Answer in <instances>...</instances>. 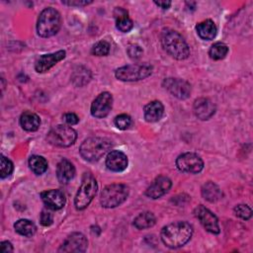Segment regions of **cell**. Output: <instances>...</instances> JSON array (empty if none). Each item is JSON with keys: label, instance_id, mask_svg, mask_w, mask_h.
Instances as JSON below:
<instances>
[{"label": "cell", "instance_id": "cell-1", "mask_svg": "<svg viewBox=\"0 0 253 253\" xmlns=\"http://www.w3.org/2000/svg\"><path fill=\"white\" fill-rule=\"evenodd\" d=\"M193 227L186 221H175L161 230V240L169 248H179L185 245L192 237Z\"/></svg>", "mask_w": 253, "mask_h": 253}, {"label": "cell", "instance_id": "cell-2", "mask_svg": "<svg viewBox=\"0 0 253 253\" xmlns=\"http://www.w3.org/2000/svg\"><path fill=\"white\" fill-rule=\"evenodd\" d=\"M161 43L163 48L176 59H185L190 54L188 43L176 31L164 30L161 34Z\"/></svg>", "mask_w": 253, "mask_h": 253}, {"label": "cell", "instance_id": "cell-3", "mask_svg": "<svg viewBox=\"0 0 253 253\" xmlns=\"http://www.w3.org/2000/svg\"><path fill=\"white\" fill-rule=\"evenodd\" d=\"M113 146L112 140L107 137L93 136L85 139L79 148L80 155L87 161L95 162L104 156Z\"/></svg>", "mask_w": 253, "mask_h": 253}, {"label": "cell", "instance_id": "cell-4", "mask_svg": "<svg viewBox=\"0 0 253 253\" xmlns=\"http://www.w3.org/2000/svg\"><path fill=\"white\" fill-rule=\"evenodd\" d=\"M60 14L57 10L48 7L42 11L38 19L37 32L42 38H49L57 34L60 29Z\"/></svg>", "mask_w": 253, "mask_h": 253}, {"label": "cell", "instance_id": "cell-5", "mask_svg": "<svg viewBox=\"0 0 253 253\" xmlns=\"http://www.w3.org/2000/svg\"><path fill=\"white\" fill-rule=\"evenodd\" d=\"M98 185L96 179L89 173H85L82 178L81 185L74 199L75 208L79 211L86 209L93 198L96 196Z\"/></svg>", "mask_w": 253, "mask_h": 253}, {"label": "cell", "instance_id": "cell-6", "mask_svg": "<svg viewBox=\"0 0 253 253\" xmlns=\"http://www.w3.org/2000/svg\"><path fill=\"white\" fill-rule=\"evenodd\" d=\"M128 197V188L125 184H111L106 186L100 196V203L104 208H116Z\"/></svg>", "mask_w": 253, "mask_h": 253}, {"label": "cell", "instance_id": "cell-7", "mask_svg": "<svg viewBox=\"0 0 253 253\" xmlns=\"http://www.w3.org/2000/svg\"><path fill=\"white\" fill-rule=\"evenodd\" d=\"M153 70L152 65L149 63H139V64H130L120 67L116 70V78L121 81H138L142 80L149 75H151Z\"/></svg>", "mask_w": 253, "mask_h": 253}, {"label": "cell", "instance_id": "cell-8", "mask_svg": "<svg viewBox=\"0 0 253 253\" xmlns=\"http://www.w3.org/2000/svg\"><path fill=\"white\" fill-rule=\"evenodd\" d=\"M77 138V132L71 126L58 125L51 128L46 135L47 141L58 147H67L72 145Z\"/></svg>", "mask_w": 253, "mask_h": 253}, {"label": "cell", "instance_id": "cell-9", "mask_svg": "<svg viewBox=\"0 0 253 253\" xmlns=\"http://www.w3.org/2000/svg\"><path fill=\"white\" fill-rule=\"evenodd\" d=\"M176 166L181 172L196 174L204 168V161L198 154L186 152L177 157Z\"/></svg>", "mask_w": 253, "mask_h": 253}, {"label": "cell", "instance_id": "cell-10", "mask_svg": "<svg viewBox=\"0 0 253 253\" xmlns=\"http://www.w3.org/2000/svg\"><path fill=\"white\" fill-rule=\"evenodd\" d=\"M113 106V96L109 92L99 94L91 105V115L95 118L102 119L109 115Z\"/></svg>", "mask_w": 253, "mask_h": 253}, {"label": "cell", "instance_id": "cell-11", "mask_svg": "<svg viewBox=\"0 0 253 253\" xmlns=\"http://www.w3.org/2000/svg\"><path fill=\"white\" fill-rule=\"evenodd\" d=\"M194 213L206 230L213 234L219 233V224L217 217L209 209L200 205L195 209Z\"/></svg>", "mask_w": 253, "mask_h": 253}, {"label": "cell", "instance_id": "cell-12", "mask_svg": "<svg viewBox=\"0 0 253 253\" xmlns=\"http://www.w3.org/2000/svg\"><path fill=\"white\" fill-rule=\"evenodd\" d=\"M164 88L178 99H187L191 94V85L184 79L166 78L163 81Z\"/></svg>", "mask_w": 253, "mask_h": 253}, {"label": "cell", "instance_id": "cell-13", "mask_svg": "<svg viewBox=\"0 0 253 253\" xmlns=\"http://www.w3.org/2000/svg\"><path fill=\"white\" fill-rule=\"evenodd\" d=\"M88 241L80 232L70 234L62 243L58 252H84L87 249Z\"/></svg>", "mask_w": 253, "mask_h": 253}, {"label": "cell", "instance_id": "cell-14", "mask_svg": "<svg viewBox=\"0 0 253 253\" xmlns=\"http://www.w3.org/2000/svg\"><path fill=\"white\" fill-rule=\"evenodd\" d=\"M172 182L166 176H158L146 189L145 195L150 199H158L164 196L171 188Z\"/></svg>", "mask_w": 253, "mask_h": 253}, {"label": "cell", "instance_id": "cell-15", "mask_svg": "<svg viewBox=\"0 0 253 253\" xmlns=\"http://www.w3.org/2000/svg\"><path fill=\"white\" fill-rule=\"evenodd\" d=\"M65 54L66 53L64 50H58L53 53L41 55L35 64L36 71L39 73H43L49 70L53 65L62 60L65 57Z\"/></svg>", "mask_w": 253, "mask_h": 253}, {"label": "cell", "instance_id": "cell-16", "mask_svg": "<svg viewBox=\"0 0 253 253\" xmlns=\"http://www.w3.org/2000/svg\"><path fill=\"white\" fill-rule=\"evenodd\" d=\"M43 204L50 210L56 211L63 208L66 199L64 194L59 190H48L41 194Z\"/></svg>", "mask_w": 253, "mask_h": 253}, {"label": "cell", "instance_id": "cell-17", "mask_svg": "<svg viewBox=\"0 0 253 253\" xmlns=\"http://www.w3.org/2000/svg\"><path fill=\"white\" fill-rule=\"evenodd\" d=\"M127 156L120 150H112L106 158V166L114 172H122L127 167Z\"/></svg>", "mask_w": 253, "mask_h": 253}, {"label": "cell", "instance_id": "cell-18", "mask_svg": "<svg viewBox=\"0 0 253 253\" xmlns=\"http://www.w3.org/2000/svg\"><path fill=\"white\" fill-rule=\"evenodd\" d=\"M194 113L196 117L202 121L209 120L215 113L214 104L207 98H199L194 103Z\"/></svg>", "mask_w": 253, "mask_h": 253}, {"label": "cell", "instance_id": "cell-19", "mask_svg": "<svg viewBox=\"0 0 253 253\" xmlns=\"http://www.w3.org/2000/svg\"><path fill=\"white\" fill-rule=\"evenodd\" d=\"M56 176L60 183L67 184L75 176V167L69 160L63 158L57 164Z\"/></svg>", "mask_w": 253, "mask_h": 253}, {"label": "cell", "instance_id": "cell-20", "mask_svg": "<svg viewBox=\"0 0 253 253\" xmlns=\"http://www.w3.org/2000/svg\"><path fill=\"white\" fill-rule=\"evenodd\" d=\"M143 113L146 122L155 123L162 118L164 113V107L160 101H152L144 107Z\"/></svg>", "mask_w": 253, "mask_h": 253}, {"label": "cell", "instance_id": "cell-21", "mask_svg": "<svg viewBox=\"0 0 253 253\" xmlns=\"http://www.w3.org/2000/svg\"><path fill=\"white\" fill-rule=\"evenodd\" d=\"M114 15L116 18V26L119 31L123 33H127L133 28V23L125 9L117 8Z\"/></svg>", "mask_w": 253, "mask_h": 253}, {"label": "cell", "instance_id": "cell-22", "mask_svg": "<svg viewBox=\"0 0 253 253\" xmlns=\"http://www.w3.org/2000/svg\"><path fill=\"white\" fill-rule=\"evenodd\" d=\"M196 30L199 37L206 41L213 40L216 36V31H217L215 24L211 20H205L199 23L196 27Z\"/></svg>", "mask_w": 253, "mask_h": 253}, {"label": "cell", "instance_id": "cell-23", "mask_svg": "<svg viewBox=\"0 0 253 253\" xmlns=\"http://www.w3.org/2000/svg\"><path fill=\"white\" fill-rule=\"evenodd\" d=\"M20 125L27 131H36L40 127L41 120L37 114L32 112H25L21 115Z\"/></svg>", "mask_w": 253, "mask_h": 253}, {"label": "cell", "instance_id": "cell-24", "mask_svg": "<svg viewBox=\"0 0 253 253\" xmlns=\"http://www.w3.org/2000/svg\"><path fill=\"white\" fill-rule=\"evenodd\" d=\"M202 195L207 201L213 203L219 200L222 194L217 185L212 182H207L202 188Z\"/></svg>", "mask_w": 253, "mask_h": 253}, {"label": "cell", "instance_id": "cell-25", "mask_svg": "<svg viewBox=\"0 0 253 253\" xmlns=\"http://www.w3.org/2000/svg\"><path fill=\"white\" fill-rule=\"evenodd\" d=\"M14 228L19 234L26 236V237L33 236L37 230L35 223L26 218H22V219H19L18 221H16L14 224Z\"/></svg>", "mask_w": 253, "mask_h": 253}, {"label": "cell", "instance_id": "cell-26", "mask_svg": "<svg viewBox=\"0 0 253 253\" xmlns=\"http://www.w3.org/2000/svg\"><path fill=\"white\" fill-rule=\"evenodd\" d=\"M155 216L150 211H143L139 213L133 220V224L137 229H145L155 224Z\"/></svg>", "mask_w": 253, "mask_h": 253}, {"label": "cell", "instance_id": "cell-27", "mask_svg": "<svg viewBox=\"0 0 253 253\" xmlns=\"http://www.w3.org/2000/svg\"><path fill=\"white\" fill-rule=\"evenodd\" d=\"M29 166L35 174L42 175L47 169V161L42 156L33 155L29 159Z\"/></svg>", "mask_w": 253, "mask_h": 253}, {"label": "cell", "instance_id": "cell-28", "mask_svg": "<svg viewBox=\"0 0 253 253\" xmlns=\"http://www.w3.org/2000/svg\"><path fill=\"white\" fill-rule=\"evenodd\" d=\"M71 79L76 86H83L87 84L91 79V73L89 69L83 66H79L77 67V69L74 70Z\"/></svg>", "mask_w": 253, "mask_h": 253}, {"label": "cell", "instance_id": "cell-29", "mask_svg": "<svg viewBox=\"0 0 253 253\" xmlns=\"http://www.w3.org/2000/svg\"><path fill=\"white\" fill-rule=\"evenodd\" d=\"M228 52V47L226 44H224L223 42H215L213 43L209 51V54L211 56V58L214 59V60H219L225 57V55Z\"/></svg>", "mask_w": 253, "mask_h": 253}, {"label": "cell", "instance_id": "cell-30", "mask_svg": "<svg viewBox=\"0 0 253 253\" xmlns=\"http://www.w3.org/2000/svg\"><path fill=\"white\" fill-rule=\"evenodd\" d=\"M114 123H115V126L119 129L125 130V129H127L130 126V125H131V118L128 115H126V114H122V115H119V116H117L115 118Z\"/></svg>", "mask_w": 253, "mask_h": 253}, {"label": "cell", "instance_id": "cell-31", "mask_svg": "<svg viewBox=\"0 0 253 253\" xmlns=\"http://www.w3.org/2000/svg\"><path fill=\"white\" fill-rule=\"evenodd\" d=\"M109 52H110V44L105 41L98 42L93 46V49H92V53L97 56H105L109 54Z\"/></svg>", "mask_w": 253, "mask_h": 253}, {"label": "cell", "instance_id": "cell-32", "mask_svg": "<svg viewBox=\"0 0 253 253\" xmlns=\"http://www.w3.org/2000/svg\"><path fill=\"white\" fill-rule=\"evenodd\" d=\"M14 166L10 159L5 157L4 155H1V178L4 179L8 176H10L13 172Z\"/></svg>", "mask_w": 253, "mask_h": 253}, {"label": "cell", "instance_id": "cell-33", "mask_svg": "<svg viewBox=\"0 0 253 253\" xmlns=\"http://www.w3.org/2000/svg\"><path fill=\"white\" fill-rule=\"evenodd\" d=\"M234 213L242 219H249L252 215V211L247 205H238L234 208Z\"/></svg>", "mask_w": 253, "mask_h": 253}, {"label": "cell", "instance_id": "cell-34", "mask_svg": "<svg viewBox=\"0 0 253 253\" xmlns=\"http://www.w3.org/2000/svg\"><path fill=\"white\" fill-rule=\"evenodd\" d=\"M127 52H128V55L130 58L132 59H138L141 54H142V48L139 46V45H136V44H133V45H130L127 49Z\"/></svg>", "mask_w": 253, "mask_h": 253}, {"label": "cell", "instance_id": "cell-35", "mask_svg": "<svg viewBox=\"0 0 253 253\" xmlns=\"http://www.w3.org/2000/svg\"><path fill=\"white\" fill-rule=\"evenodd\" d=\"M41 224L43 226H48L52 223V214L46 211H42L40 216Z\"/></svg>", "mask_w": 253, "mask_h": 253}, {"label": "cell", "instance_id": "cell-36", "mask_svg": "<svg viewBox=\"0 0 253 253\" xmlns=\"http://www.w3.org/2000/svg\"><path fill=\"white\" fill-rule=\"evenodd\" d=\"M62 119H63V121L67 125H70V126L76 125L79 122V118L75 114H73V113H66V114H64Z\"/></svg>", "mask_w": 253, "mask_h": 253}, {"label": "cell", "instance_id": "cell-37", "mask_svg": "<svg viewBox=\"0 0 253 253\" xmlns=\"http://www.w3.org/2000/svg\"><path fill=\"white\" fill-rule=\"evenodd\" d=\"M13 251V246L9 241H2L0 243V252L1 253H9Z\"/></svg>", "mask_w": 253, "mask_h": 253}, {"label": "cell", "instance_id": "cell-38", "mask_svg": "<svg viewBox=\"0 0 253 253\" xmlns=\"http://www.w3.org/2000/svg\"><path fill=\"white\" fill-rule=\"evenodd\" d=\"M62 3L69 6H85L91 4L92 1H62Z\"/></svg>", "mask_w": 253, "mask_h": 253}, {"label": "cell", "instance_id": "cell-39", "mask_svg": "<svg viewBox=\"0 0 253 253\" xmlns=\"http://www.w3.org/2000/svg\"><path fill=\"white\" fill-rule=\"evenodd\" d=\"M157 6H159L162 9H168L171 6V2L170 1H155L154 2Z\"/></svg>", "mask_w": 253, "mask_h": 253}]
</instances>
